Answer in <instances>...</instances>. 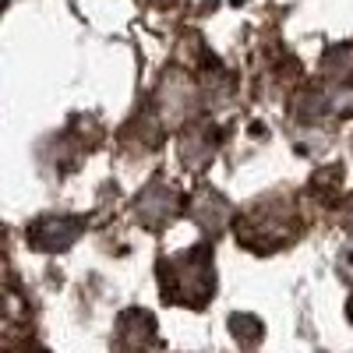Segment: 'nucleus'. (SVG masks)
<instances>
[{
    "mask_svg": "<svg viewBox=\"0 0 353 353\" xmlns=\"http://www.w3.org/2000/svg\"><path fill=\"white\" fill-rule=\"evenodd\" d=\"M233 230H237V237L244 248L258 251V254H269L276 248H286L301 237V212L297 205H293V198L286 194H269L254 201L251 209H244L237 216V223H233Z\"/></svg>",
    "mask_w": 353,
    "mask_h": 353,
    "instance_id": "nucleus-1",
    "label": "nucleus"
},
{
    "mask_svg": "<svg viewBox=\"0 0 353 353\" xmlns=\"http://www.w3.org/2000/svg\"><path fill=\"white\" fill-rule=\"evenodd\" d=\"M159 290L166 304L184 307H209L216 293V269H212V244L188 248L181 254L159 258Z\"/></svg>",
    "mask_w": 353,
    "mask_h": 353,
    "instance_id": "nucleus-2",
    "label": "nucleus"
},
{
    "mask_svg": "<svg viewBox=\"0 0 353 353\" xmlns=\"http://www.w3.org/2000/svg\"><path fill=\"white\" fill-rule=\"evenodd\" d=\"M85 230L81 216H39L32 226L25 230V237L39 251H64L78 241V233Z\"/></svg>",
    "mask_w": 353,
    "mask_h": 353,
    "instance_id": "nucleus-3",
    "label": "nucleus"
},
{
    "mask_svg": "<svg viewBox=\"0 0 353 353\" xmlns=\"http://www.w3.org/2000/svg\"><path fill=\"white\" fill-rule=\"evenodd\" d=\"M176 205H181V194H176V188H170L163 176H156V181L138 194L134 209H138V219H141L145 226L159 230V226H166V223L176 216Z\"/></svg>",
    "mask_w": 353,
    "mask_h": 353,
    "instance_id": "nucleus-4",
    "label": "nucleus"
},
{
    "mask_svg": "<svg viewBox=\"0 0 353 353\" xmlns=\"http://www.w3.org/2000/svg\"><path fill=\"white\" fill-rule=\"evenodd\" d=\"M339 276H343L346 283H353V241L339 251Z\"/></svg>",
    "mask_w": 353,
    "mask_h": 353,
    "instance_id": "nucleus-5",
    "label": "nucleus"
},
{
    "mask_svg": "<svg viewBox=\"0 0 353 353\" xmlns=\"http://www.w3.org/2000/svg\"><path fill=\"white\" fill-rule=\"evenodd\" d=\"M339 212H343V216H339V219H343V226H346V230L353 233V194L346 198V205H343V209H339Z\"/></svg>",
    "mask_w": 353,
    "mask_h": 353,
    "instance_id": "nucleus-6",
    "label": "nucleus"
},
{
    "mask_svg": "<svg viewBox=\"0 0 353 353\" xmlns=\"http://www.w3.org/2000/svg\"><path fill=\"white\" fill-rule=\"evenodd\" d=\"M346 318H350V325H353V297L346 301Z\"/></svg>",
    "mask_w": 353,
    "mask_h": 353,
    "instance_id": "nucleus-7",
    "label": "nucleus"
}]
</instances>
